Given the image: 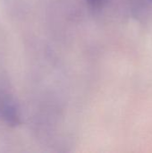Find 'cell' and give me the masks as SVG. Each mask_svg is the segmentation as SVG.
<instances>
[{"label": "cell", "instance_id": "1", "mask_svg": "<svg viewBox=\"0 0 152 153\" xmlns=\"http://www.w3.org/2000/svg\"><path fill=\"white\" fill-rule=\"evenodd\" d=\"M90 3L91 4H99L102 0H90Z\"/></svg>", "mask_w": 152, "mask_h": 153}]
</instances>
